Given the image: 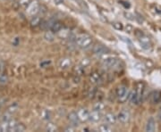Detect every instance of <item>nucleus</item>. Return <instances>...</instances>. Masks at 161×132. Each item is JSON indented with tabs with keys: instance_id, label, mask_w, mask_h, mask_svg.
I'll return each mask as SVG.
<instances>
[{
	"instance_id": "obj_22",
	"label": "nucleus",
	"mask_w": 161,
	"mask_h": 132,
	"mask_svg": "<svg viewBox=\"0 0 161 132\" xmlns=\"http://www.w3.org/2000/svg\"><path fill=\"white\" fill-rule=\"evenodd\" d=\"M105 108V104L101 102H98L94 104L93 106V110L94 111H99V112H101L102 110H104Z\"/></svg>"
},
{
	"instance_id": "obj_26",
	"label": "nucleus",
	"mask_w": 161,
	"mask_h": 132,
	"mask_svg": "<svg viewBox=\"0 0 161 132\" xmlns=\"http://www.w3.org/2000/svg\"><path fill=\"white\" fill-rule=\"evenodd\" d=\"M42 117H43V119L46 120V121H48V120L50 119V112L47 110L43 111V112H42Z\"/></svg>"
},
{
	"instance_id": "obj_9",
	"label": "nucleus",
	"mask_w": 161,
	"mask_h": 132,
	"mask_svg": "<svg viewBox=\"0 0 161 132\" xmlns=\"http://www.w3.org/2000/svg\"><path fill=\"white\" fill-rule=\"evenodd\" d=\"M90 82L92 85H99L102 83V77L99 73H93L90 76Z\"/></svg>"
},
{
	"instance_id": "obj_11",
	"label": "nucleus",
	"mask_w": 161,
	"mask_h": 132,
	"mask_svg": "<svg viewBox=\"0 0 161 132\" xmlns=\"http://www.w3.org/2000/svg\"><path fill=\"white\" fill-rule=\"evenodd\" d=\"M78 117L80 119V121H87L90 120V112L87 109H80L78 111Z\"/></svg>"
},
{
	"instance_id": "obj_32",
	"label": "nucleus",
	"mask_w": 161,
	"mask_h": 132,
	"mask_svg": "<svg viewBox=\"0 0 161 132\" xmlns=\"http://www.w3.org/2000/svg\"><path fill=\"white\" fill-rule=\"evenodd\" d=\"M125 30H126V32H128V33H130V32H132V25H127L126 27H125Z\"/></svg>"
},
{
	"instance_id": "obj_36",
	"label": "nucleus",
	"mask_w": 161,
	"mask_h": 132,
	"mask_svg": "<svg viewBox=\"0 0 161 132\" xmlns=\"http://www.w3.org/2000/svg\"><path fill=\"white\" fill-rule=\"evenodd\" d=\"M55 1H56L57 4H61V3H63V0H55Z\"/></svg>"
},
{
	"instance_id": "obj_10",
	"label": "nucleus",
	"mask_w": 161,
	"mask_h": 132,
	"mask_svg": "<svg viewBox=\"0 0 161 132\" xmlns=\"http://www.w3.org/2000/svg\"><path fill=\"white\" fill-rule=\"evenodd\" d=\"M150 100L152 103H159L161 101V92L159 90H154L150 95Z\"/></svg>"
},
{
	"instance_id": "obj_6",
	"label": "nucleus",
	"mask_w": 161,
	"mask_h": 132,
	"mask_svg": "<svg viewBox=\"0 0 161 132\" xmlns=\"http://www.w3.org/2000/svg\"><path fill=\"white\" fill-rule=\"evenodd\" d=\"M130 119H131V114L129 111L127 110H122L117 115V120L123 124L127 123L130 121Z\"/></svg>"
},
{
	"instance_id": "obj_5",
	"label": "nucleus",
	"mask_w": 161,
	"mask_h": 132,
	"mask_svg": "<svg viewBox=\"0 0 161 132\" xmlns=\"http://www.w3.org/2000/svg\"><path fill=\"white\" fill-rule=\"evenodd\" d=\"M26 12L30 16H34L39 12V4L37 0H34L32 2H30L29 6L27 7Z\"/></svg>"
},
{
	"instance_id": "obj_13",
	"label": "nucleus",
	"mask_w": 161,
	"mask_h": 132,
	"mask_svg": "<svg viewBox=\"0 0 161 132\" xmlns=\"http://www.w3.org/2000/svg\"><path fill=\"white\" fill-rule=\"evenodd\" d=\"M156 129V122L153 117H150L147 121L146 126H145V130L147 132H153Z\"/></svg>"
},
{
	"instance_id": "obj_35",
	"label": "nucleus",
	"mask_w": 161,
	"mask_h": 132,
	"mask_svg": "<svg viewBox=\"0 0 161 132\" xmlns=\"http://www.w3.org/2000/svg\"><path fill=\"white\" fill-rule=\"evenodd\" d=\"M73 127H68V128H66V131H68V130H69V131H73V130H74V129H73Z\"/></svg>"
},
{
	"instance_id": "obj_17",
	"label": "nucleus",
	"mask_w": 161,
	"mask_h": 132,
	"mask_svg": "<svg viewBox=\"0 0 161 132\" xmlns=\"http://www.w3.org/2000/svg\"><path fill=\"white\" fill-rule=\"evenodd\" d=\"M62 28H63V24L60 22H58V21H55V22H53V24H52L50 30L53 31L54 33H58L59 31L62 29Z\"/></svg>"
},
{
	"instance_id": "obj_7",
	"label": "nucleus",
	"mask_w": 161,
	"mask_h": 132,
	"mask_svg": "<svg viewBox=\"0 0 161 132\" xmlns=\"http://www.w3.org/2000/svg\"><path fill=\"white\" fill-rule=\"evenodd\" d=\"M92 51H93V54L96 55H103L109 53V49L103 45H96V46H94Z\"/></svg>"
},
{
	"instance_id": "obj_27",
	"label": "nucleus",
	"mask_w": 161,
	"mask_h": 132,
	"mask_svg": "<svg viewBox=\"0 0 161 132\" xmlns=\"http://www.w3.org/2000/svg\"><path fill=\"white\" fill-rule=\"evenodd\" d=\"M47 130L48 131H56L57 130V127L53 123H48V126H47Z\"/></svg>"
},
{
	"instance_id": "obj_2",
	"label": "nucleus",
	"mask_w": 161,
	"mask_h": 132,
	"mask_svg": "<svg viewBox=\"0 0 161 132\" xmlns=\"http://www.w3.org/2000/svg\"><path fill=\"white\" fill-rule=\"evenodd\" d=\"M75 44L80 48H88L92 44V37L88 34H80L75 37Z\"/></svg>"
},
{
	"instance_id": "obj_14",
	"label": "nucleus",
	"mask_w": 161,
	"mask_h": 132,
	"mask_svg": "<svg viewBox=\"0 0 161 132\" xmlns=\"http://www.w3.org/2000/svg\"><path fill=\"white\" fill-rule=\"evenodd\" d=\"M101 112H99V111H92L90 113V121H91L92 122H98L99 121L101 120Z\"/></svg>"
},
{
	"instance_id": "obj_18",
	"label": "nucleus",
	"mask_w": 161,
	"mask_h": 132,
	"mask_svg": "<svg viewBox=\"0 0 161 132\" xmlns=\"http://www.w3.org/2000/svg\"><path fill=\"white\" fill-rule=\"evenodd\" d=\"M30 23V26H31V27H37V26L40 25V23H41V18H40V16L34 15V16L31 18Z\"/></svg>"
},
{
	"instance_id": "obj_31",
	"label": "nucleus",
	"mask_w": 161,
	"mask_h": 132,
	"mask_svg": "<svg viewBox=\"0 0 161 132\" xmlns=\"http://www.w3.org/2000/svg\"><path fill=\"white\" fill-rule=\"evenodd\" d=\"M50 64V61H43V62H41L40 63V67H46L47 65H48Z\"/></svg>"
},
{
	"instance_id": "obj_20",
	"label": "nucleus",
	"mask_w": 161,
	"mask_h": 132,
	"mask_svg": "<svg viewBox=\"0 0 161 132\" xmlns=\"http://www.w3.org/2000/svg\"><path fill=\"white\" fill-rule=\"evenodd\" d=\"M73 73H74V75L80 77L82 74L84 73V67H82L80 64L78 66H75L73 69Z\"/></svg>"
},
{
	"instance_id": "obj_1",
	"label": "nucleus",
	"mask_w": 161,
	"mask_h": 132,
	"mask_svg": "<svg viewBox=\"0 0 161 132\" xmlns=\"http://www.w3.org/2000/svg\"><path fill=\"white\" fill-rule=\"evenodd\" d=\"M144 84L142 82H139L137 84V88L134 91H132L129 95V100L133 104L138 105L141 103L142 100V95H143V90H144Z\"/></svg>"
},
{
	"instance_id": "obj_16",
	"label": "nucleus",
	"mask_w": 161,
	"mask_h": 132,
	"mask_svg": "<svg viewBox=\"0 0 161 132\" xmlns=\"http://www.w3.org/2000/svg\"><path fill=\"white\" fill-rule=\"evenodd\" d=\"M72 65V60L68 57L66 58H63L60 62H59V67L63 70L65 69H68L70 66Z\"/></svg>"
},
{
	"instance_id": "obj_33",
	"label": "nucleus",
	"mask_w": 161,
	"mask_h": 132,
	"mask_svg": "<svg viewBox=\"0 0 161 132\" xmlns=\"http://www.w3.org/2000/svg\"><path fill=\"white\" fill-rule=\"evenodd\" d=\"M73 81H74V83H79V82H80V76H76V75H74Z\"/></svg>"
},
{
	"instance_id": "obj_12",
	"label": "nucleus",
	"mask_w": 161,
	"mask_h": 132,
	"mask_svg": "<svg viewBox=\"0 0 161 132\" xmlns=\"http://www.w3.org/2000/svg\"><path fill=\"white\" fill-rule=\"evenodd\" d=\"M139 40L141 44V46L145 49H149L150 47V37H147L146 35L141 34V36L139 37Z\"/></svg>"
},
{
	"instance_id": "obj_34",
	"label": "nucleus",
	"mask_w": 161,
	"mask_h": 132,
	"mask_svg": "<svg viewBox=\"0 0 161 132\" xmlns=\"http://www.w3.org/2000/svg\"><path fill=\"white\" fill-rule=\"evenodd\" d=\"M125 15L126 16V18H127V19H129V20H133V19H134V18H132L133 15H131V14H129V13H125Z\"/></svg>"
},
{
	"instance_id": "obj_4",
	"label": "nucleus",
	"mask_w": 161,
	"mask_h": 132,
	"mask_svg": "<svg viewBox=\"0 0 161 132\" xmlns=\"http://www.w3.org/2000/svg\"><path fill=\"white\" fill-rule=\"evenodd\" d=\"M101 64L106 69H114L119 64V59L116 57H108L103 60Z\"/></svg>"
},
{
	"instance_id": "obj_15",
	"label": "nucleus",
	"mask_w": 161,
	"mask_h": 132,
	"mask_svg": "<svg viewBox=\"0 0 161 132\" xmlns=\"http://www.w3.org/2000/svg\"><path fill=\"white\" fill-rule=\"evenodd\" d=\"M117 117H116V115L113 114V113H107V114L104 116V121H105V122L109 125L115 124V123L117 122Z\"/></svg>"
},
{
	"instance_id": "obj_25",
	"label": "nucleus",
	"mask_w": 161,
	"mask_h": 132,
	"mask_svg": "<svg viewBox=\"0 0 161 132\" xmlns=\"http://www.w3.org/2000/svg\"><path fill=\"white\" fill-rule=\"evenodd\" d=\"M30 3V0H19L18 4L21 7H27Z\"/></svg>"
},
{
	"instance_id": "obj_28",
	"label": "nucleus",
	"mask_w": 161,
	"mask_h": 132,
	"mask_svg": "<svg viewBox=\"0 0 161 132\" xmlns=\"http://www.w3.org/2000/svg\"><path fill=\"white\" fill-rule=\"evenodd\" d=\"M90 64V60L87 58H84L81 60V62H80V65L82 66V67H87V66Z\"/></svg>"
},
{
	"instance_id": "obj_21",
	"label": "nucleus",
	"mask_w": 161,
	"mask_h": 132,
	"mask_svg": "<svg viewBox=\"0 0 161 132\" xmlns=\"http://www.w3.org/2000/svg\"><path fill=\"white\" fill-rule=\"evenodd\" d=\"M99 131H102V132H110L111 130H112V129H111L110 125L108 124V123L100 125V126H99Z\"/></svg>"
},
{
	"instance_id": "obj_29",
	"label": "nucleus",
	"mask_w": 161,
	"mask_h": 132,
	"mask_svg": "<svg viewBox=\"0 0 161 132\" xmlns=\"http://www.w3.org/2000/svg\"><path fill=\"white\" fill-rule=\"evenodd\" d=\"M7 81V77L5 74H0V83H6Z\"/></svg>"
},
{
	"instance_id": "obj_8",
	"label": "nucleus",
	"mask_w": 161,
	"mask_h": 132,
	"mask_svg": "<svg viewBox=\"0 0 161 132\" xmlns=\"http://www.w3.org/2000/svg\"><path fill=\"white\" fill-rule=\"evenodd\" d=\"M68 120L70 121V123L72 124L73 127H77L79 125V121H80V119L78 117V113L76 112H71L69 114H68Z\"/></svg>"
},
{
	"instance_id": "obj_23",
	"label": "nucleus",
	"mask_w": 161,
	"mask_h": 132,
	"mask_svg": "<svg viewBox=\"0 0 161 132\" xmlns=\"http://www.w3.org/2000/svg\"><path fill=\"white\" fill-rule=\"evenodd\" d=\"M25 126L23 124H22V123H18L17 122V124L15 125V129H14V131L15 132H22V131H24L25 130Z\"/></svg>"
},
{
	"instance_id": "obj_30",
	"label": "nucleus",
	"mask_w": 161,
	"mask_h": 132,
	"mask_svg": "<svg viewBox=\"0 0 161 132\" xmlns=\"http://www.w3.org/2000/svg\"><path fill=\"white\" fill-rule=\"evenodd\" d=\"M113 26H114V28L117 29H123V25H122V23H120V22H115V23H113Z\"/></svg>"
},
{
	"instance_id": "obj_19",
	"label": "nucleus",
	"mask_w": 161,
	"mask_h": 132,
	"mask_svg": "<svg viewBox=\"0 0 161 132\" xmlns=\"http://www.w3.org/2000/svg\"><path fill=\"white\" fill-rule=\"evenodd\" d=\"M44 39L48 42H53L55 40V35L53 31H47L44 34Z\"/></svg>"
},
{
	"instance_id": "obj_3",
	"label": "nucleus",
	"mask_w": 161,
	"mask_h": 132,
	"mask_svg": "<svg viewBox=\"0 0 161 132\" xmlns=\"http://www.w3.org/2000/svg\"><path fill=\"white\" fill-rule=\"evenodd\" d=\"M129 90L125 86H120L118 87L117 90V96L119 100V102L121 103H125V101H127L129 99Z\"/></svg>"
},
{
	"instance_id": "obj_24",
	"label": "nucleus",
	"mask_w": 161,
	"mask_h": 132,
	"mask_svg": "<svg viewBox=\"0 0 161 132\" xmlns=\"http://www.w3.org/2000/svg\"><path fill=\"white\" fill-rule=\"evenodd\" d=\"M97 92H98L97 88H90V90H89V93H88L89 97H90V98H94V97H95L96 94H97Z\"/></svg>"
}]
</instances>
